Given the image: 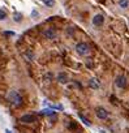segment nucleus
<instances>
[{
    "label": "nucleus",
    "instance_id": "nucleus-16",
    "mask_svg": "<svg viewBox=\"0 0 129 133\" xmlns=\"http://www.w3.org/2000/svg\"><path fill=\"white\" fill-rule=\"evenodd\" d=\"M5 133H12V132H11L9 129H7V130H5Z\"/></svg>",
    "mask_w": 129,
    "mask_h": 133
},
{
    "label": "nucleus",
    "instance_id": "nucleus-13",
    "mask_svg": "<svg viewBox=\"0 0 129 133\" xmlns=\"http://www.w3.org/2000/svg\"><path fill=\"white\" fill-rule=\"evenodd\" d=\"M119 5H120V8H128L129 2L128 0H119Z\"/></svg>",
    "mask_w": 129,
    "mask_h": 133
},
{
    "label": "nucleus",
    "instance_id": "nucleus-1",
    "mask_svg": "<svg viewBox=\"0 0 129 133\" xmlns=\"http://www.w3.org/2000/svg\"><path fill=\"white\" fill-rule=\"evenodd\" d=\"M7 99H8V102H9L11 104H13L15 107H20V106L22 104V98H21L20 93L16 91V90H11V91L7 94Z\"/></svg>",
    "mask_w": 129,
    "mask_h": 133
},
{
    "label": "nucleus",
    "instance_id": "nucleus-10",
    "mask_svg": "<svg viewBox=\"0 0 129 133\" xmlns=\"http://www.w3.org/2000/svg\"><path fill=\"white\" fill-rule=\"evenodd\" d=\"M13 21H15V22H21V21H22V15L18 13V12L13 13Z\"/></svg>",
    "mask_w": 129,
    "mask_h": 133
},
{
    "label": "nucleus",
    "instance_id": "nucleus-2",
    "mask_svg": "<svg viewBox=\"0 0 129 133\" xmlns=\"http://www.w3.org/2000/svg\"><path fill=\"white\" fill-rule=\"evenodd\" d=\"M89 44L87 43H84V42H80V43H77L76 44V51H77V54H80V55H86L87 52H89Z\"/></svg>",
    "mask_w": 129,
    "mask_h": 133
},
{
    "label": "nucleus",
    "instance_id": "nucleus-4",
    "mask_svg": "<svg viewBox=\"0 0 129 133\" xmlns=\"http://www.w3.org/2000/svg\"><path fill=\"white\" fill-rule=\"evenodd\" d=\"M115 85H116L117 88H120V89H124V88L126 86V78H125L123 75L117 76V77L115 78Z\"/></svg>",
    "mask_w": 129,
    "mask_h": 133
},
{
    "label": "nucleus",
    "instance_id": "nucleus-5",
    "mask_svg": "<svg viewBox=\"0 0 129 133\" xmlns=\"http://www.w3.org/2000/svg\"><path fill=\"white\" fill-rule=\"evenodd\" d=\"M103 22H104V16L103 15H95L94 16V18H93V24L95 25V26H102L103 25Z\"/></svg>",
    "mask_w": 129,
    "mask_h": 133
},
{
    "label": "nucleus",
    "instance_id": "nucleus-8",
    "mask_svg": "<svg viewBox=\"0 0 129 133\" xmlns=\"http://www.w3.org/2000/svg\"><path fill=\"white\" fill-rule=\"evenodd\" d=\"M57 81L60 84H67L68 82V76L65 73H59L57 75Z\"/></svg>",
    "mask_w": 129,
    "mask_h": 133
},
{
    "label": "nucleus",
    "instance_id": "nucleus-7",
    "mask_svg": "<svg viewBox=\"0 0 129 133\" xmlns=\"http://www.w3.org/2000/svg\"><path fill=\"white\" fill-rule=\"evenodd\" d=\"M43 35H44L47 39H55V37H56V31H55L53 29H46V30L43 31Z\"/></svg>",
    "mask_w": 129,
    "mask_h": 133
},
{
    "label": "nucleus",
    "instance_id": "nucleus-11",
    "mask_svg": "<svg viewBox=\"0 0 129 133\" xmlns=\"http://www.w3.org/2000/svg\"><path fill=\"white\" fill-rule=\"evenodd\" d=\"M43 2V4L46 5V7H48V8H52L53 5H55V0H42Z\"/></svg>",
    "mask_w": 129,
    "mask_h": 133
},
{
    "label": "nucleus",
    "instance_id": "nucleus-6",
    "mask_svg": "<svg viewBox=\"0 0 129 133\" xmlns=\"http://www.w3.org/2000/svg\"><path fill=\"white\" fill-rule=\"evenodd\" d=\"M20 121L25 123V124H30V123L35 121V116H33V115H24V116L20 117Z\"/></svg>",
    "mask_w": 129,
    "mask_h": 133
},
{
    "label": "nucleus",
    "instance_id": "nucleus-15",
    "mask_svg": "<svg viewBox=\"0 0 129 133\" xmlns=\"http://www.w3.org/2000/svg\"><path fill=\"white\" fill-rule=\"evenodd\" d=\"M4 34H5V35H15V33H13V31H5Z\"/></svg>",
    "mask_w": 129,
    "mask_h": 133
},
{
    "label": "nucleus",
    "instance_id": "nucleus-3",
    "mask_svg": "<svg viewBox=\"0 0 129 133\" xmlns=\"http://www.w3.org/2000/svg\"><path fill=\"white\" fill-rule=\"evenodd\" d=\"M95 115H97V117L100 119V120H104V119L108 117V112H107V110H106L104 107H97V108H95Z\"/></svg>",
    "mask_w": 129,
    "mask_h": 133
},
{
    "label": "nucleus",
    "instance_id": "nucleus-9",
    "mask_svg": "<svg viewBox=\"0 0 129 133\" xmlns=\"http://www.w3.org/2000/svg\"><path fill=\"white\" fill-rule=\"evenodd\" d=\"M89 86H90L91 89H98V88H99V82H98L95 78H91V80L89 81Z\"/></svg>",
    "mask_w": 129,
    "mask_h": 133
},
{
    "label": "nucleus",
    "instance_id": "nucleus-12",
    "mask_svg": "<svg viewBox=\"0 0 129 133\" xmlns=\"http://www.w3.org/2000/svg\"><path fill=\"white\" fill-rule=\"evenodd\" d=\"M7 17H8L7 12H5L4 9L0 8V21H4V20H7Z\"/></svg>",
    "mask_w": 129,
    "mask_h": 133
},
{
    "label": "nucleus",
    "instance_id": "nucleus-14",
    "mask_svg": "<svg viewBox=\"0 0 129 133\" xmlns=\"http://www.w3.org/2000/svg\"><path fill=\"white\" fill-rule=\"evenodd\" d=\"M80 119L82 120V123H84L85 125H87V127H90V125H91V123H90V120H87V119H86L85 116H82V115H80Z\"/></svg>",
    "mask_w": 129,
    "mask_h": 133
}]
</instances>
